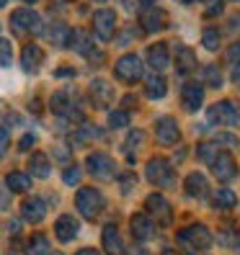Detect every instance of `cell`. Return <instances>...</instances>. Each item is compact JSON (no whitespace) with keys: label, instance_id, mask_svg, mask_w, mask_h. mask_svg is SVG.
Listing matches in <instances>:
<instances>
[{"label":"cell","instance_id":"1","mask_svg":"<svg viewBox=\"0 0 240 255\" xmlns=\"http://www.w3.org/2000/svg\"><path fill=\"white\" fill-rule=\"evenodd\" d=\"M178 245L186 255H199V250H207L212 245V232H209L204 224H191V227L178 232Z\"/></svg>","mask_w":240,"mask_h":255},{"label":"cell","instance_id":"2","mask_svg":"<svg viewBox=\"0 0 240 255\" xmlns=\"http://www.w3.org/2000/svg\"><path fill=\"white\" fill-rule=\"evenodd\" d=\"M75 206H78V212H80L85 219H96V217L103 212L106 201H103L101 191H96V188H80L78 196H75Z\"/></svg>","mask_w":240,"mask_h":255},{"label":"cell","instance_id":"3","mask_svg":"<svg viewBox=\"0 0 240 255\" xmlns=\"http://www.w3.org/2000/svg\"><path fill=\"white\" fill-rule=\"evenodd\" d=\"M145 175H147V181L150 183H155L158 188H168L173 186V168H171V162L168 160H163V157H153L147 162V168H145Z\"/></svg>","mask_w":240,"mask_h":255},{"label":"cell","instance_id":"4","mask_svg":"<svg viewBox=\"0 0 240 255\" xmlns=\"http://www.w3.org/2000/svg\"><path fill=\"white\" fill-rule=\"evenodd\" d=\"M85 168H88V173H91V175L101 178V181H114V178H116V162H114L106 152L88 155Z\"/></svg>","mask_w":240,"mask_h":255},{"label":"cell","instance_id":"5","mask_svg":"<svg viewBox=\"0 0 240 255\" xmlns=\"http://www.w3.org/2000/svg\"><path fill=\"white\" fill-rule=\"evenodd\" d=\"M116 78L122 80V83H127V85H134L137 80H142V59L137 57V54H124L122 59L116 62Z\"/></svg>","mask_w":240,"mask_h":255},{"label":"cell","instance_id":"6","mask_svg":"<svg viewBox=\"0 0 240 255\" xmlns=\"http://www.w3.org/2000/svg\"><path fill=\"white\" fill-rule=\"evenodd\" d=\"M10 28L16 34H41V18L36 16L34 10L21 8V10H16L10 16Z\"/></svg>","mask_w":240,"mask_h":255},{"label":"cell","instance_id":"7","mask_svg":"<svg viewBox=\"0 0 240 255\" xmlns=\"http://www.w3.org/2000/svg\"><path fill=\"white\" fill-rule=\"evenodd\" d=\"M209 122L212 124H220V127H235L238 122H240V114H238V109H235V103L233 101H220V103H215L212 109H209Z\"/></svg>","mask_w":240,"mask_h":255},{"label":"cell","instance_id":"8","mask_svg":"<svg viewBox=\"0 0 240 255\" xmlns=\"http://www.w3.org/2000/svg\"><path fill=\"white\" fill-rule=\"evenodd\" d=\"M70 47L78 52V54H83V57H91V59H96V62H101L103 59V54L93 47V39H91V34L88 31H83V28H75V31H70Z\"/></svg>","mask_w":240,"mask_h":255},{"label":"cell","instance_id":"9","mask_svg":"<svg viewBox=\"0 0 240 255\" xmlns=\"http://www.w3.org/2000/svg\"><path fill=\"white\" fill-rule=\"evenodd\" d=\"M178 137H181V129H178V122L173 116H160L155 122V139L160 144L171 147V144L178 142Z\"/></svg>","mask_w":240,"mask_h":255},{"label":"cell","instance_id":"10","mask_svg":"<svg viewBox=\"0 0 240 255\" xmlns=\"http://www.w3.org/2000/svg\"><path fill=\"white\" fill-rule=\"evenodd\" d=\"M114 28H116V13L109 10V8H101L93 13V31L98 39L109 41L114 36Z\"/></svg>","mask_w":240,"mask_h":255},{"label":"cell","instance_id":"11","mask_svg":"<svg viewBox=\"0 0 240 255\" xmlns=\"http://www.w3.org/2000/svg\"><path fill=\"white\" fill-rule=\"evenodd\" d=\"M209 165H212V173H215V178H217L220 183H230L233 178L238 175V165H235L233 155L222 152V149H220V155L209 162Z\"/></svg>","mask_w":240,"mask_h":255},{"label":"cell","instance_id":"12","mask_svg":"<svg viewBox=\"0 0 240 255\" xmlns=\"http://www.w3.org/2000/svg\"><path fill=\"white\" fill-rule=\"evenodd\" d=\"M88 93H91V101L96 109H109L114 101V88L106 80H93L91 88H88Z\"/></svg>","mask_w":240,"mask_h":255},{"label":"cell","instance_id":"13","mask_svg":"<svg viewBox=\"0 0 240 255\" xmlns=\"http://www.w3.org/2000/svg\"><path fill=\"white\" fill-rule=\"evenodd\" d=\"M145 206H147L150 214H155V217L160 219V224H171L173 209H171V204L166 201V196H160V193H150L147 201H145Z\"/></svg>","mask_w":240,"mask_h":255},{"label":"cell","instance_id":"14","mask_svg":"<svg viewBox=\"0 0 240 255\" xmlns=\"http://www.w3.org/2000/svg\"><path fill=\"white\" fill-rule=\"evenodd\" d=\"M78 232H80V224H78V219L70 217V214L59 217L54 222V237L59 240V243H70V240L78 237Z\"/></svg>","mask_w":240,"mask_h":255},{"label":"cell","instance_id":"15","mask_svg":"<svg viewBox=\"0 0 240 255\" xmlns=\"http://www.w3.org/2000/svg\"><path fill=\"white\" fill-rule=\"evenodd\" d=\"M202 101H204V88L199 83H186L181 88V103L186 111H199Z\"/></svg>","mask_w":240,"mask_h":255},{"label":"cell","instance_id":"16","mask_svg":"<svg viewBox=\"0 0 240 255\" xmlns=\"http://www.w3.org/2000/svg\"><path fill=\"white\" fill-rule=\"evenodd\" d=\"M21 217L26 222H41L44 217H47V204H44V199H39V196L26 199L21 204Z\"/></svg>","mask_w":240,"mask_h":255},{"label":"cell","instance_id":"17","mask_svg":"<svg viewBox=\"0 0 240 255\" xmlns=\"http://www.w3.org/2000/svg\"><path fill=\"white\" fill-rule=\"evenodd\" d=\"M184 191H186V196H191V199H207L209 183H207V178L202 173H189L186 183H184Z\"/></svg>","mask_w":240,"mask_h":255},{"label":"cell","instance_id":"18","mask_svg":"<svg viewBox=\"0 0 240 255\" xmlns=\"http://www.w3.org/2000/svg\"><path fill=\"white\" fill-rule=\"evenodd\" d=\"M41 62H44V52L36 47V44H26L23 52H21V67H23V72L34 75L41 67Z\"/></svg>","mask_w":240,"mask_h":255},{"label":"cell","instance_id":"19","mask_svg":"<svg viewBox=\"0 0 240 255\" xmlns=\"http://www.w3.org/2000/svg\"><path fill=\"white\" fill-rule=\"evenodd\" d=\"M166 10H160V8H145L140 13V23L145 31H160L163 26H166Z\"/></svg>","mask_w":240,"mask_h":255},{"label":"cell","instance_id":"20","mask_svg":"<svg viewBox=\"0 0 240 255\" xmlns=\"http://www.w3.org/2000/svg\"><path fill=\"white\" fill-rule=\"evenodd\" d=\"M129 227H132L134 240H150V237L155 235V224H153V219L145 217V214H134Z\"/></svg>","mask_w":240,"mask_h":255},{"label":"cell","instance_id":"21","mask_svg":"<svg viewBox=\"0 0 240 255\" xmlns=\"http://www.w3.org/2000/svg\"><path fill=\"white\" fill-rule=\"evenodd\" d=\"M147 62H150V67L153 70H158V72H163L168 67V47L163 41H158V44H153V47H147Z\"/></svg>","mask_w":240,"mask_h":255},{"label":"cell","instance_id":"22","mask_svg":"<svg viewBox=\"0 0 240 255\" xmlns=\"http://www.w3.org/2000/svg\"><path fill=\"white\" fill-rule=\"evenodd\" d=\"M199 62H197V54H194L189 47H181L176 52V70L178 75H191V72H197Z\"/></svg>","mask_w":240,"mask_h":255},{"label":"cell","instance_id":"23","mask_svg":"<svg viewBox=\"0 0 240 255\" xmlns=\"http://www.w3.org/2000/svg\"><path fill=\"white\" fill-rule=\"evenodd\" d=\"M103 250H106L109 255H122L124 245H122V237H119L116 224H106V227H103Z\"/></svg>","mask_w":240,"mask_h":255},{"label":"cell","instance_id":"24","mask_svg":"<svg viewBox=\"0 0 240 255\" xmlns=\"http://www.w3.org/2000/svg\"><path fill=\"white\" fill-rule=\"evenodd\" d=\"M41 34L47 36V41L54 44V47H67V41H70V28H67V23H62V21L47 26V31H41Z\"/></svg>","mask_w":240,"mask_h":255},{"label":"cell","instance_id":"25","mask_svg":"<svg viewBox=\"0 0 240 255\" xmlns=\"http://www.w3.org/2000/svg\"><path fill=\"white\" fill-rule=\"evenodd\" d=\"M49 109L57 116H70L72 114V93L70 91H57L49 101Z\"/></svg>","mask_w":240,"mask_h":255},{"label":"cell","instance_id":"26","mask_svg":"<svg viewBox=\"0 0 240 255\" xmlns=\"http://www.w3.org/2000/svg\"><path fill=\"white\" fill-rule=\"evenodd\" d=\"M28 173L36 175V178H49V173H52V162H49V157L44 155V152H34L31 160H28Z\"/></svg>","mask_w":240,"mask_h":255},{"label":"cell","instance_id":"27","mask_svg":"<svg viewBox=\"0 0 240 255\" xmlns=\"http://www.w3.org/2000/svg\"><path fill=\"white\" fill-rule=\"evenodd\" d=\"M145 93L150 96V98H166V93H168V83H166V78L163 75H150V78L145 80Z\"/></svg>","mask_w":240,"mask_h":255},{"label":"cell","instance_id":"28","mask_svg":"<svg viewBox=\"0 0 240 255\" xmlns=\"http://www.w3.org/2000/svg\"><path fill=\"white\" fill-rule=\"evenodd\" d=\"M5 183L13 193H26L28 188H31V178H28L26 173H18V170H13L5 175Z\"/></svg>","mask_w":240,"mask_h":255},{"label":"cell","instance_id":"29","mask_svg":"<svg viewBox=\"0 0 240 255\" xmlns=\"http://www.w3.org/2000/svg\"><path fill=\"white\" fill-rule=\"evenodd\" d=\"M93 139H101V129L96 124H80V129L75 131V142L85 144V142H93Z\"/></svg>","mask_w":240,"mask_h":255},{"label":"cell","instance_id":"30","mask_svg":"<svg viewBox=\"0 0 240 255\" xmlns=\"http://www.w3.org/2000/svg\"><path fill=\"white\" fill-rule=\"evenodd\" d=\"M235 204H238V196H235L230 188H220L215 193V199H212V206L215 209H233Z\"/></svg>","mask_w":240,"mask_h":255},{"label":"cell","instance_id":"31","mask_svg":"<svg viewBox=\"0 0 240 255\" xmlns=\"http://www.w3.org/2000/svg\"><path fill=\"white\" fill-rule=\"evenodd\" d=\"M142 142H145V131H142V129H134V131H129L127 144H124V152H127V160H129V162L134 160V149L142 147Z\"/></svg>","mask_w":240,"mask_h":255},{"label":"cell","instance_id":"32","mask_svg":"<svg viewBox=\"0 0 240 255\" xmlns=\"http://www.w3.org/2000/svg\"><path fill=\"white\" fill-rule=\"evenodd\" d=\"M26 253L28 255H44V253H49V240L44 237V235H31V240H28V245H26Z\"/></svg>","mask_w":240,"mask_h":255},{"label":"cell","instance_id":"33","mask_svg":"<svg viewBox=\"0 0 240 255\" xmlns=\"http://www.w3.org/2000/svg\"><path fill=\"white\" fill-rule=\"evenodd\" d=\"M202 44H204V49H209V52H215V49H220V28H204V34H202Z\"/></svg>","mask_w":240,"mask_h":255},{"label":"cell","instance_id":"34","mask_svg":"<svg viewBox=\"0 0 240 255\" xmlns=\"http://www.w3.org/2000/svg\"><path fill=\"white\" fill-rule=\"evenodd\" d=\"M202 78L209 88H220L222 85V75H220V67L217 65H207L204 72H202Z\"/></svg>","mask_w":240,"mask_h":255},{"label":"cell","instance_id":"35","mask_svg":"<svg viewBox=\"0 0 240 255\" xmlns=\"http://www.w3.org/2000/svg\"><path fill=\"white\" fill-rule=\"evenodd\" d=\"M217 155H220V144H217V142H202V144H199V160L212 162Z\"/></svg>","mask_w":240,"mask_h":255},{"label":"cell","instance_id":"36","mask_svg":"<svg viewBox=\"0 0 240 255\" xmlns=\"http://www.w3.org/2000/svg\"><path fill=\"white\" fill-rule=\"evenodd\" d=\"M13 62V47L8 39H0V67H8Z\"/></svg>","mask_w":240,"mask_h":255},{"label":"cell","instance_id":"37","mask_svg":"<svg viewBox=\"0 0 240 255\" xmlns=\"http://www.w3.org/2000/svg\"><path fill=\"white\" fill-rule=\"evenodd\" d=\"M127 124H129V114L127 111H111L109 114V127L111 129H122Z\"/></svg>","mask_w":240,"mask_h":255},{"label":"cell","instance_id":"38","mask_svg":"<svg viewBox=\"0 0 240 255\" xmlns=\"http://www.w3.org/2000/svg\"><path fill=\"white\" fill-rule=\"evenodd\" d=\"M80 168L78 165H70V168H65V175H62V181L67 183V186H78L80 183Z\"/></svg>","mask_w":240,"mask_h":255},{"label":"cell","instance_id":"39","mask_svg":"<svg viewBox=\"0 0 240 255\" xmlns=\"http://www.w3.org/2000/svg\"><path fill=\"white\" fill-rule=\"evenodd\" d=\"M204 13H207L209 18H212V16H220V13H222V0H207Z\"/></svg>","mask_w":240,"mask_h":255},{"label":"cell","instance_id":"40","mask_svg":"<svg viewBox=\"0 0 240 255\" xmlns=\"http://www.w3.org/2000/svg\"><path fill=\"white\" fill-rule=\"evenodd\" d=\"M34 142H36V134H23L21 142H18V149H23V152H26V149L34 147Z\"/></svg>","mask_w":240,"mask_h":255},{"label":"cell","instance_id":"41","mask_svg":"<svg viewBox=\"0 0 240 255\" xmlns=\"http://www.w3.org/2000/svg\"><path fill=\"white\" fill-rule=\"evenodd\" d=\"M10 144V137H8V129L0 127V155H5V149Z\"/></svg>","mask_w":240,"mask_h":255},{"label":"cell","instance_id":"42","mask_svg":"<svg viewBox=\"0 0 240 255\" xmlns=\"http://www.w3.org/2000/svg\"><path fill=\"white\" fill-rule=\"evenodd\" d=\"M228 59H230V62H238V59H240V44H233V47H230Z\"/></svg>","mask_w":240,"mask_h":255},{"label":"cell","instance_id":"43","mask_svg":"<svg viewBox=\"0 0 240 255\" xmlns=\"http://www.w3.org/2000/svg\"><path fill=\"white\" fill-rule=\"evenodd\" d=\"M54 75H57V78H72V75H75V70H72V67H59Z\"/></svg>","mask_w":240,"mask_h":255},{"label":"cell","instance_id":"44","mask_svg":"<svg viewBox=\"0 0 240 255\" xmlns=\"http://www.w3.org/2000/svg\"><path fill=\"white\" fill-rule=\"evenodd\" d=\"M75 255H101V253H98L96 248H83V250H78Z\"/></svg>","mask_w":240,"mask_h":255},{"label":"cell","instance_id":"45","mask_svg":"<svg viewBox=\"0 0 240 255\" xmlns=\"http://www.w3.org/2000/svg\"><path fill=\"white\" fill-rule=\"evenodd\" d=\"M233 83L240 88V65H235V70H233Z\"/></svg>","mask_w":240,"mask_h":255},{"label":"cell","instance_id":"46","mask_svg":"<svg viewBox=\"0 0 240 255\" xmlns=\"http://www.w3.org/2000/svg\"><path fill=\"white\" fill-rule=\"evenodd\" d=\"M140 3H142L145 8H153V3H158V0H140Z\"/></svg>","mask_w":240,"mask_h":255},{"label":"cell","instance_id":"47","mask_svg":"<svg viewBox=\"0 0 240 255\" xmlns=\"http://www.w3.org/2000/svg\"><path fill=\"white\" fill-rule=\"evenodd\" d=\"M132 188V178H124V193Z\"/></svg>","mask_w":240,"mask_h":255},{"label":"cell","instance_id":"48","mask_svg":"<svg viewBox=\"0 0 240 255\" xmlns=\"http://www.w3.org/2000/svg\"><path fill=\"white\" fill-rule=\"evenodd\" d=\"M176 3H184V5H191V3H197V0H176Z\"/></svg>","mask_w":240,"mask_h":255},{"label":"cell","instance_id":"49","mask_svg":"<svg viewBox=\"0 0 240 255\" xmlns=\"http://www.w3.org/2000/svg\"><path fill=\"white\" fill-rule=\"evenodd\" d=\"M163 255H178L176 250H163Z\"/></svg>","mask_w":240,"mask_h":255},{"label":"cell","instance_id":"50","mask_svg":"<svg viewBox=\"0 0 240 255\" xmlns=\"http://www.w3.org/2000/svg\"><path fill=\"white\" fill-rule=\"evenodd\" d=\"M5 3H8V0H0V8H5Z\"/></svg>","mask_w":240,"mask_h":255},{"label":"cell","instance_id":"51","mask_svg":"<svg viewBox=\"0 0 240 255\" xmlns=\"http://www.w3.org/2000/svg\"><path fill=\"white\" fill-rule=\"evenodd\" d=\"M122 5H127V8H129V0H122Z\"/></svg>","mask_w":240,"mask_h":255},{"label":"cell","instance_id":"52","mask_svg":"<svg viewBox=\"0 0 240 255\" xmlns=\"http://www.w3.org/2000/svg\"><path fill=\"white\" fill-rule=\"evenodd\" d=\"M23 3H39V0H23Z\"/></svg>","mask_w":240,"mask_h":255},{"label":"cell","instance_id":"53","mask_svg":"<svg viewBox=\"0 0 240 255\" xmlns=\"http://www.w3.org/2000/svg\"><path fill=\"white\" fill-rule=\"evenodd\" d=\"M44 255H59V253H52V250H49V253H44Z\"/></svg>","mask_w":240,"mask_h":255},{"label":"cell","instance_id":"54","mask_svg":"<svg viewBox=\"0 0 240 255\" xmlns=\"http://www.w3.org/2000/svg\"><path fill=\"white\" fill-rule=\"evenodd\" d=\"M0 196H3V186H0ZM0 201H3V199H0Z\"/></svg>","mask_w":240,"mask_h":255},{"label":"cell","instance_id":"55","mask_svg":"<svg viewBox=\"0 0 240 255\" xmlns=\"http://www.w3.org/2000/svg\"><path fill=\"white\" fill-rule=\"evenodd\" d=\"M93 3H103V0H93Z\"/></svg>","mask_w":240,"mask_h":255},{"label":"cell","instance_id":"56","mask_svg":"<svg viewBox=\"0 0 240 255\" xmlns=\"http://www.w3.org/2000/svg\"><path fill=\"white\" fill-rule=\"evenodd\" d=\"M235 3H238V0H235Z\"/></svg>","mask_w":240,"mask_h":255}]
</instances>
